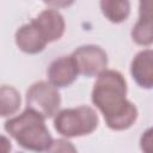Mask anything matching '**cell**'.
Returning <instances> with one entry per match:
<instances>
[{"label": "cell", "mask_w": 153, "mask_h": 153, "mask_svg": "<svg viewBox=\"0 0 153 153\" xmlns=\"http://www.w3.org/2000/svg\"><path fill=\"white\" fill-rule=\"evenodd\" d=\"M127 81L115 69L102 72L93 85L91 99L103 114L106 126L112 130H126L137 118L136 106L127 99Z\"/></svg>", "instance_id": "6da1fadb"}, {"label": "cell", "mask_w": 153, "mask_h": 153, "mask_svg": "<svg viewBox=\"0 0 153 153\" xmlns=\"http://www.w3.org/2000/svg\"><path fill=\"white\" fill-rule=\"evenodd\" d=\"M5 130L19 146L36 153L47 152L53 142L45 120L29 109L8 118L5 122Z\"/></svg>", "instance_id": "7a4b0ae2"}, {"label": "cell", "mask_w": 153, "mask_h": 153, "mask_svg": "<svg viewBox=\"0 0 153 153\" xmlns=\"http://www.w3.org/2000/svg\"><path fill=\"white\" fill-rule=\"evenodd\" d=\"M98 123L97 112L87 105L63 109L54 116V128L65 137L88 135L97 129Z\"/></svg>", "instance_id": "3957f363"}, {"label": "cell", "mask_w": 153, "mask_h": 153, "mask_svg": "<svg viewBox=\"0 0 153 153\" xmlns=\"http://www.w3.org/2000/svg\"><path fill=\"white\" fill-rule=\"evenodd\" d=\"M60 105V92L49 81H36L26 91V109L38 114L44 120L54 117L59 112Z\"/></svg>", "instance_id": "277c9868"}, {"label": "cell", "mask_w": 153, "mask_h": 153, "mask_svg": "<svg viewBox=\"0 0 153 153\" xmlns=\"http://www.w3.org/2000/svg\"><path fill=\"white\" fill-rule=\"evenodd\" d=\"M71 57L76 66L78 73L85 76H98L108 67V54L96 44H86L76 48Z\"/></svg>", "instance_id": "5b68a950"}, {"label": "cell", "mask_w": 153, "mask_h": 153, "mask_svg": "<svg viewBox=\"0 0 153 153\" xmlns=\"http://www.w3.org/2000/svg\"><path fill=\"white\" fill-rule=\"evenodd\" d=\"M47 74L49 82L56 88L72 85L79 75L76 66L71 56H60L51 61Z\"/></svg>", "instance_id": "8992f818"}, {"label": "cell", "mask_w": 153, "mask_h": 153, "mask_svg": "<svg viewBox=\"0 0 153 153\" xmlns=\"http://www.w3.org/2000/svg\"><path fill=\"white\" fill-rule=\"evenodd\" d=\"M32 22L43 33L47 42H55L60 39L65 33L66 23L63 16L55 8H48L42 11Z\"/></svg>", "instance_id": "52a82bcc"}, {"label": "cell", "mask_w": 153, "mask_h": 153, "mask_svg": "<svg viewBox=\"0 0 153 153\" xmlns=\"http://www.w3.org/2000/svg\"><path fill=\"white\" fill-rule=\"evenodd\" d=\"M14 38L17 47L26 54H38L48 44L43 33L32 20L22 25L16 31Z\"/></svg>", "instance_id": "ba28073f"}, {"label": "cell", "mask_w": 153, "mask_h": 153, "mask_svg": "<svg viewBox=\"0 0 153 153\" xmlns=\"http://www.w3.org/2000/svg\"><path fill=\"white\" fill-rule=\"evenodd\" d=\"M130 74L135 82L142 87L151 90L153 86V51L147 48L139 51L130 63Z\"/></svg>", "instance_id": "9c48e42d"}, {"label": "cell", "mask_w": 153, "mask_h": 153, "mask_svg": "<svg viewBox=\"0 0 153 153\" xmlns=\"http://www.w3.org/2000/svg\"><path fill=\"white\" fill-rule=\"evenodd\" d=\"M131 39L143 47H149L153 42L152 33V1H141L139 19L131 29Z\"/></svg>", "instance_id": "30bf717a"}, {"label": "cell", "mask_w": 153, "mask_h": 153, "mask_svg": "<svg viewBox=\"0 0 153 153\" xmlns=\"http://www.w3.org/2000/svg\"><path fill=\"white\" fill-rule=\"evenodd\" d=\"M100 10L104 17L115 24H120L129 17L130 2L127 0H102Z\"/></svg>", "instance_id": "8fae6325"}, {"label": "cell", "mask_w": 153, "mask_h": 153, "mask_svg": "<svg viewBox=\"0 0 153 153\" xmlns=\"http://www.w3.org/2000/svg\"><path fill=\"white\" fill-rule=\"evenodd\" d=\"M22 104L19 91L10 85L0 86V117H8L16 114Z\"/></svg>", "instance_id": "7c38bea8"}, {"label": "cell", "mask_w": 153, "mask_h": 153, "mask_svg": "<svg viewBox=\"0 0 153 153\" xmlns=\"http://www.w3.org/2000/svg\"><path fill=\"white\" fill-rule=\"evenodd\" d=\"M47 153H78L74 145L66 139L53 140Z\"/></svg>", "instance_id": "4fadbf2b"}, {"label": "cell", "mask_w": 153, "mask_h": 153, "mask_svg": "<svg viewBox=\"0 0 153 153\" xmlns=\"http://www.w3.org/2000/svg\"><path fill=\"white\" fill-rule=\"evenodd\" d=\"M151 142H152V130L147 129L142 134L141 140H140L141 149H142L143 153H151Z\"/></svg>", "instance_id": "5bb4252c"}, {"label": "cell", "mask_w": 153, "mask_h": 153, "mask_svg": "<svg viewBox=\"0 0 153 153\" xmlns=\"http://www.w3.org/2000/svg\"><path fill=\"white\" fill-rule=\"evenodd\" d=\"M11 151H12L11 140L5 135H0V153H11Z\"/></svg>", "instance_id": "9a60e30c"}]
</instances>
